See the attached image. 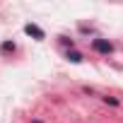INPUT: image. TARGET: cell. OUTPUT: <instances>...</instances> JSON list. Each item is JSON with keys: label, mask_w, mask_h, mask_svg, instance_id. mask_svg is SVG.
<instances>
[{"label": "cell", "mask_w": 123, "mask_h": 123, "mask_svg": "<svg viewBox=\"0 0 123 123\" xmlns=\"http://www.w3.org/2000/svg\"><path fill=\"white\" fill-rule=\"evenodd\" d=\"M104 101H106L109 106H118V99H116V97H104Z\"/></svg>", "instance_id": "8992f818"}, {"label": "cell", "mask_w": 123, "mask_h": 123, "mask_svg": "<svg viewBox=\"0 0 123 123\" xmlns=\"http://www.w3.org/2000/svg\"><path fill=\"white\" fill-rule=\"evenodd\" d=\"M60 43H63V46H70V48L75 46V41H73V39H68V36H60Z\"/></svg>", "instance_id": "5b68a950"}, {"label": "cell", "mask_w": 123, "mask_h": 123, "mask_svg": "<svg viewBox=\"0 0 123 123\" xmlns=\"http://www.w3.org/2000/svg\"><path fill=\"white\" fill-rule=\"evenodd\" d=\"M24 34H27V36H34L36 41H43V39H46L43 29H41V27H36V24H31V22H29V24H24Z\"/></svg>", "instance_id": "7a4b0ae2"}, {"label": "cell", "mask_w": 123, "mask_h": 123, "mask_svg": "<svg viewBox=\"0 0 123 123\" xmlns=\"http://www.w3.org/2000/svg\"><path fill=\"white\" fill-rule=\"evenodd\" d=\"M65 58L70 60V63H82V58H85V55H82L80 51H75V48H68V53H65Z\"/></svg>", "instance_id": "277c9868"}, {"label": "cell", "mask_w": 123, "mask_h": 123, "mask_svg": "<svg viewBox=\"0 0 123 123\" xmlns=\"http://www.w3.org/2000/svg\"><path fill=\"white\" fill-rule=\"evenodd\" d=\"M92 48L97 51V53H101V55H109V53H113V43L109 41V39H94L92 41Z\"/></svg>", "instance_id": "6da1fadb"}, {"label": "cell", "mask_w": 123, "mask_h": 123, "mask_svg": "<svg viewBox=\"0 0 123 123\" xmlns=\"http://www.w3.org/2000/svg\"><path fill=\"white\" fill-rule=\"evenodd\" d=\"M15 51H17V43L15 41H3V43H0V53H3V55H10Z\"/></svg>", "instance_id": "3957f363"}]
</instances>
